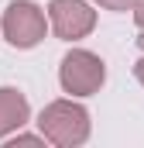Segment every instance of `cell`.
Instances as JSON below:
<instances>
[{
    "mask_svg": "<svg viewBox=\"0 0 144 148\" xmlns=\"http://www.w3.org/2000/svg\"><path fill=\"white\" fill-rule=\"evenodd\" d=\"M89 110L75 100H52L38 114V131L55 148H79L89 141Z\"/></svg>",
    "mask_w": 144,
    "mask_h": 148,
    "instance_id": "1",
    "label": "cell"
},
{
    "mask_svg": "<svg viewBox=\"0 0 144 148\" xmlns=\"http://www.w3.org/2000/svg\"><path fill=\"white\" fill-rule=\"evenodd\" d=\"M58 83L69 97H93L107 83V66L100 55H93L86 48H72L58 66Z\"/></svg>",
    "mask_w": 144,
    "mask_h": 148,
    "instance_id": "2",
    "label": "cell"
},
{
    "mask_svg": "<svg viewBox=\"0 0 144 148\" xmlns=\"http://www.w3.org/2000/svg\"><path fill=\"white\" fill-rule=\"evenodd\" d=\"M48 17L45 10L38 7L35 0H14L7 10H3V21H0V31L3 38L14 45V48H35L38 41L48 31Z\"/></svg>",
    "mask_w": 144,
    "mask_h": 148,
    "instance_id": "3",
    "label": "cell"
},
{
    "mask_svg": "<svg viewBox=\"0 0 144 148\" xmlns=\"http://www.w3.org/2000/svg\"><path fill=\"white\" fill-rule=\"evenodd\" d=\"M48 21H52L55 38L79 41L96 28V10L86 0H52L48 3Z\"/></svg>",
    "mask_w": 144,
    "mask_h": 148,
    "instance_id": "4",
    "label": "cell"
},
{
    "mask_svg": "<svg viewBox=\"0 0 144 148\" xmlns=\"http://www.w3.org/2000/svg\"><path fill=\"white\" fill-rule=\"evenodd\" d=\"M31 121V103L21 90L14 86H0V138H10L14 131H21Z\"/></svg>",
    "mask_w": 144,
    "mask_h": 148,
    "instance_id": "5",
    "label": "cell"
},
{
    "mask_svg": "<svg viewBox=\"0 0 144 148\" xmlns=\"http://www.w3.org/2000/svg\"><path fill=\"white\" fill-rule=\"evenodd\" d=\"M93 3H100L107 10H134L137 7V0H93Z\"/></svg>",
    "mask_w": 144,
    "mask_h": 148,
    "instance_id": "6",
    "label": "cell"
},
{
    "mask_svg": "<svg viewBox=\"0 0 144 148\" xmlns=\"http://www.w3.org/2000/svg\"><path fill=\"white\" fill-rule=\"evenodd\" d=\"M134 21H137V28L144 31V0H137V7H134Z\"/></svg>",
    "mask_w": 144,
    "mask_h": 148,
    "instance_id": "7",
    "label": "cell"
},
{
    "mask_svg": "<svg viewBox=\"0 0 144 148\" xmlns=\"http://www.w3.org/2000/svg\"><path fill=\"white\" fill-rule=\"evenodd\" d=\"M134 79L144 86V59H137V66H134Z\"/></svg>",
    "mask_w": 144,
    "mask_h": 148,
    "instance_id": "8",
    "label": "cell"
}]
</instances>
